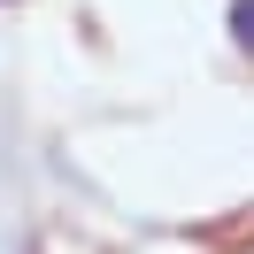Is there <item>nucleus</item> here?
<instances>
[{
	"instance_id": "1",
	"label": "nucleus",
	"mask_w": 254,
	"mask_h": 254,
	"mask_svg": "<svg viewBox=\"0 0 254 254\" xmlns=\"http://www.w3.org/2000/svg\"><path fill=\"white\" fill-rule=\"evenodd\" d=\"M231 31H239V47L254 54V0H231Z\"/></svg>"
}]
</instances>
